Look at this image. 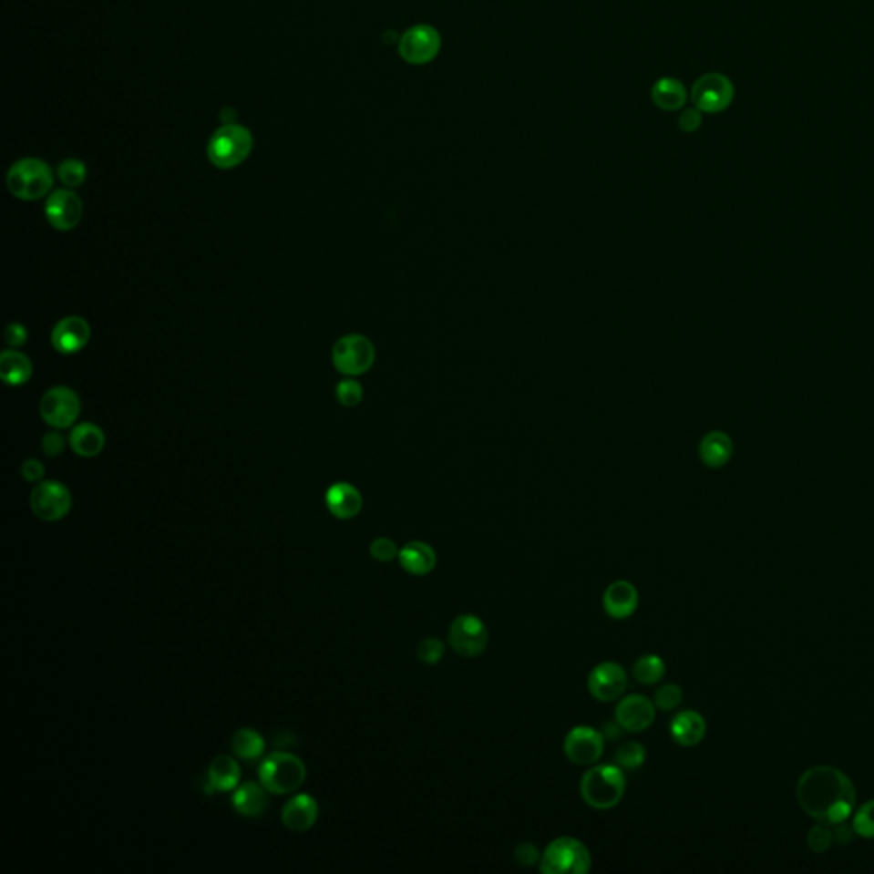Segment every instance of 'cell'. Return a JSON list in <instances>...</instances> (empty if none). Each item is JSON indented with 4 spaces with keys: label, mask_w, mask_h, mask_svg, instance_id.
<instances>
[{
    "label": "cell",
    "mask_w": 874,
    "mask_h": 874,
    "mask_svg": "<svg viewBox=\"0 0 874 874\" xmlns=\"http://www.w3.org/2000/svg\"><path fill=\"white\" fill-rule=\"evenodd\" d=\"M57 175L67 189H76V187H81L82 183L86 181L87 170H86V164L82 161L66 159V161L60 162L58 170H57Z\"/></svg>",
    "instance_id": "cell-32"
},
{
    "label": "cell",
    "mask_w": 874,
    "mask_h": 874,
    "mask_svg": "<svg viewBox=\"0 0 874 874\" xmlns=\"http://www.w3.org/2000/svg\"><path fill=\"white\" fill-rule=\"evenodd\" d=\"M540 858H541V854H540L539 848L533 846V844H528V842L518 846L514 850V859L519 866H525V868H530V866L540 862Z\"/></svg>",
    "instance_id": "cell-40"
},
{
    "label": "cell",
    "mask_w": 874,
    "mask_h": 874,
    "mask_svg": "<svg viewBox=\"0 0 874 874\" xmlns=\"http://www.w3.org/2000/svg\"><path fill=\"white\" fill-rule=\"evenodd\" d=\"M699 453L705 467L721 468L731 459L733 443L725 432L714 431L702 439Z\"/></svg>",
    "instance_id": "cell-28"
},
{
    "label": "cell",
    "mask_w": 874,
    "mask_h": 874,
    "mask_svg": "<svg viewBox=\"0 0 874 874\" xmlns=\"http://www.w3.org/2000/svg\"><path fill=\"white\" fill-rule=\"evenodd\" d=\"M651 98L654 105L663 111H678L685 107L686 95L684 82L674 79V77H663L654 82L651 89Z\"/></svg>",
    "instance_id": "cell-27"
},
{
    "label": "cell",
    "mask_w": 874,
    "mask_h": 874,
    "mask_svg": "<svg viewBox=\"0 0 874 874\" xmlns=\"http://www.w3.org/2000/svg\"><path fill=\"white\" fill-rule=\"evenodd\" d=\"M702 125V111L699 108H686L682 111L680 118H678V127L684 130V132H695L697 129H700Z\"/></svg>",
    "instance_id": "cell-41"
},
{
    "label": "cell",
    "mask_w": 874,
    "mask_h": 874,
    "mask_svg": "<svg viewBox=\"0 0 874 874\" xmlns=\"http://www.w3.org/2000/svg\"><path fill=\"white\" fill-rule=\"evenodd\" d=\"M91 338V326L81 316H67L55 324L52 330V345L60 354H77L87 345Z\"/></svg>",
    "instance_id": "cell-17"
},
{
    "label": "cell",
    "mask_w": 874,
    "mask_h": 874,
    "mask_svg": "<svg viewBox=\"0 0 874 874\" xmlns=\"http://www.w3.org/2000/svg\"><path fill=\"white\" fill-rule=\"evenodd\" d=\"M620 731H623V729H622L619 723L615 721V723H605V729H603L602 733H603L605 740H617L620 736Z\"/></svg>",
    "instance_id": "cell-44"
},
{
    "label": "cell",
    "mask_w": 874,
    "mask_h": 874,
    "mask_svg": "<svg viewBox=\"0 0 874 874\" xmlns=\"http://www.w3.org/2000/svg\"><path fill=\"white\" fill-rule=\"evenodd\" d=\"M27 330L21 324H9L5 328V344L11 349L23 347L26 344Z\"/></svg>",
    "instance_id": "cell-42"
},
{
    "label": "cell",
    "mask_w": 874,
    "mask_h": 874,
    "mask_svg": "<svg viewBox=\"0 0 874 874\" xmlns=\"http://www.w3.org/2000/svg\"><path fill=\"white\" fill-rule=\"evenodd\" d=\"M21 475H23V478H25L26 482H38V480L43 478V475H45V467H43L40 459L29 458V459H26V461L23 463V467H21Z\"/></svg>",
    "instance_id": "cell-43"
},
{
    "label": "cell",
    "mask_w": 874,
    "mask_h": 874,
    "mask_svg": "<svg viewBox=\"0 0 874 874\" xmlns=\"http://www.w3.org/2000/svg\"><path fill=\"white\" fill-rule=\"evenodd\" d=\"M231 748L236 756L242 760H256L265 752V740L255 729L242 727L234 733L231 740Z\"/></svg>",
    "instance_id": "cell-29"
},
{
    "label": "cell",
    "mask_w": 874,
    "mask_h": 874,
    "mask_svg": "<svg viewBox=\"0 0 874 874\" xmlns=\"http://www.w3.org/2000/svg\"><path fill=\"white\" fill-rule=\"evenodd\" d=\"M852 828L862 838H874V799L864 803L852 818Z\"/></svg>",
    "instance_id": "cell-33"
},
{
    "label": "cell",
    "mask_w": 874,
    "mask_h": 874,
    "mask_svg": "<svg viewBox=\"0 0 874 874\" xmlns=\"http://www.w3.org/2000/svg\"><path fill=\"white\" fill-rule=\"evenodd\" d=\"M369 551H371V557L376 560V562H383V564H388V562H393L398 555H400V550L396 547V543L390 539H376L371 547H369Z\"/></svg>",
    "instance_id": "cell-38"
},
{
    "label": "cell",
    "mask_w": 874,
    "mask_h": 874,
    "mask_svg": "<svg viewBox=\"0 0 874 874\" xmlns=\"http://www.w3.org/2000/svg\"><path fill=\"white\" fill-rule=\"evenodd\" d=\"M7 189L15 199L25 202L40 201L54 187L52 168L36 158L14 162L7 171Z\"/></svg>",
    "instance_id": "cell-5"
},
{
    "label": "cell",
    "mask_w": 874,
    "mask_h": 874,
    "mask_svg": "<svg viewBox=\"0 0 874 874\" xmlns=\"http://www.w3.org/2000/svg\"><path fill=\"white\" fill-rule=\"evenodd\" d=\"M41 449L43 453L48 458H57L60 457L66 449V439L64 436L58 432V429L55 431L46 432L41 439Z\"/></svg>",
    "instance_id": "cell-39"
},
{
    "label": "cell",
    "mask_w": 874,
    "mask_h": 874,
    "mask_svg": "<svg viewBox=\"0 0 874 874\" xmlns=\"http://www.w3.org/2000/svg\"><path fill=\"white\" fill-rule=\"evenodd\" d=\"M656 719V705L646 695L632 694L620 700L615 711V721L623 731L641 733L653 726Z\"/></svg>",
    "instance_id": "cell-16"
},
{
    "label": "cell",
    "mask_w": 874,
    "mask_h": 874,
    "mask_svg": "<svg viewBox=\"0 0 874 874\" xmlns=\"http://www.w3.org/2000/svg\"><path fill=\"white\" fill-rule=\"evenodd\" d=\"M318 815H320V807L313 796L296 794L283 805L281 818L287 830L294 834H303L310 830L311 827L316 823Z\"/></svg>",
    "instance_id": "cell-18"
},
{
    "label": "cell",
    "mask_w": 874,
    "mask_h": 874,
    "mask_svg": "<svg viewBox=\"0 0 874 874\" xmlns=\"http://www.w3.org/2000/svg\"><path fill=\"white\" fill-rule=\"evenodd\" d=\"M834 842V832H830L828 825L818 823L815 825L807 837V848H811L815 854H823L827 852Z\"/></svg>",
    "instance_id": "cell-35"
},
{
    "label": "cell",
    "mask_w": 874,
    "mask_h": 874,
    "mask_svg": "<svg viewBox=\"0 0 874 874\" xmlns=\"http://www.w3.org/2000/svg\"><path fill=\"white\" fill-rule=\"evenodd\" d=\"M605 750V736L590 726H578L567 733L564 754L574 766H594Z\"/></svg>",
    "instance_id": "cell-13"
},
{
    "label": "cell",
    "mask_w": 874,
    "mask_h": 874,
    "mask_svg": "<svg viewBox=\"0 0 874 874\" xmlns=\"http://www.w3.org/2000/svg\"><path fill=\"white\" fill-rule=\"evenodd\" d=\"M258 779L270 794L296 793L306 780V766L296 755L275 752L262 760Z\"/></svg>",
    "instance_id": "cell-4"
},
{
    "label": "cell",
    "mask_w": 874,
    "mask_h": 874,
    "mask_svg": "<svg viewBox=\"0 0 874 874\" xmlns=\"http://www.w3.org/2000/svg\"><path fill=\"white\" fill-rule=\"evenodd\" d=\"M324 502L328 511L338 519H352L363 509V496L361 492L347 482L334 484L324 496Z\"/></svg>",
    "instance_id": "cell-20"
},
{
    "label": "cell",
    "mask_w": 874,
    "mask_h": 874,
    "mask_svg": "<svg viewBox=\"0 0 874 874\" xmlns=\"http://www.w3.org/2000/svg\"><path fill=\"white\" fill-rule=\"evenodd\" d=\"M591 852L574 837H559L540 858L543 874H586L591 869Z\"/></svg>",
    "instance_id": "cell-6"
},
{
    "label": "cell",
    "mask_w": 874,
    "mask_h": 874,
    "mask_svg": "<svg viewBox=\"0 0 874 874\" xmlns=\"http://www.w3.org/2000/svg\"><path fill=\"white\" fill-rule=\"evenodd\" d=\"M33 375V364L26 354L15 349H7L0 355V377L9 386H21Z\"/></svg>",
    "instance_id": "cell-26"
},
{
    "label": "cell",
    "mask_w": 874,
    "mask_h": 874,
    "mask_svg": "<svg viewBox=\"0 0 874 874\" xmlns=\"http://www.w3.org/2000/svg\"><path fill=\"white\" fill-rule=\"evenodd\" d=\"M363 386L354 379H344L336 385V400L344 406H355L363 402Z\"/></svg>",
    "instance_id": "cell-36"
},
{
    "label": "cell",
    "mask_w": 874,
    "mask_h": 874,
    "mask_svg": "<svg viewBox=\"0 0 874 874\" xmlns=\"http://www.w3.org/2000/svg\"><path fill=\"white\" fill-rule=\"evenodd\" d=\"M629 684L623 666L613 661H606L592 668L588 676L590 694L600 702H613L622 697Z\"/></svg>",
    "instance_id": "cell-15"
},
{
    "label": "cell",
    "mask_w": 874,
    "mask_h": 874,
    "mask_svg": "<svg viewBox=\"0 0 874 874\" xmlns=\"http://www.w3.org/2000/svg\"><path fill=\"white\" fill-rule=\"evenodd\" d=\"M682 700H684V692L676 684L659 686L654 694V705L666 713L676 709L682 704Z\"/></svg>",
    "instance_id": "cell-34"
},
{
    "label": "cell",
    "mask_w": 874,
    "mask_h": 874,
    "mask_svg": "<svg viewBox=\"0 0 874 874\" xmlns=\"http://www.w3.org/2000/svg\"><path fill=\"white\" fill-rule=\"evenodd\" d=\"M81 398L67 386H55L41 396V418L54 429L64 431L81 416Z\"/></svg>",
    "instance_id": "cell-8"
},
{
    "label": "cell",
    "mask_w": 874,
    "mask_h": 874,
    "mask_svg": "<svg viewBox=\"0 0 874 874\" xmlns=\"http://www.w3.org/2000/svg\"><path fill=\"white\" fill-rule=\"evenodd\" d=\"M332 359L338 373L345 376H361L373 367L376 352L369 338L363 335H345L336 340Z\"/></svg>",
    "instance_id": "cell-7"
},
{
    "label": "cell",
    "mask_w": 874,
    "mask_h": 874,
    "mask_svg": "<svg viewBox=\"0 0 874 874\" xmlns=\"http://www.w3.org/2000/svg\"><path fill=\"white\" fill-rule=\"evenodd\" d=\"M398 560L408 574L427 576L437 564V555L431 545L424 541H410L400 550Z\"/></svg>",
    "instance_id": "cell-23"
},
{
    "label": "cell",
    "mask_w": 874,
    "mask_h": 874,
    "mask_svg": "<svg viewBox=\"0 0 874 874\" xmlns=\"http://www.w3.org/2000/svg\"><path fill=\"white\" fill-rule=\"evenodd\" d=\"M625 776L617 764L615 766H594L582 776L579 791L584 803L592 809L606 811L617 807L625 794Z\"/></svg>",
    "instance_id": "cell-2"
},
{
    "label": "cell",
    "mask_w": 874,
    "mask_h": 874,
    "mask_svg": "<svg viewBox=\"0 0 874 874\" xmlns=\"http://www.w3.org/2000/svg\"><path fill=\"white\" fill-rule=\"evenodd\" d=\"M242 779V766L229 756L219 755L209 766V791L229 793L234 791Z\"/></svg>",
    "instance_id": "cell-24"
},
{
    "label": "cell",
    "mask_w": 874,
    "mask_h": 874,
    "mask_svg": "<svg viewBox=\"0 0 874 874\" xmlns=\"http://www.w3.org/2000/svg\"><path fill=\"white\" fill-rule=\"evenodd\" d=\"M252 150V132L238 123H226L211 137L207 144V158L219 170H232L246 161Z\"/></svg>",
    "instance_id": "cell-3"
},
{
    "label": "cell",
    "mask_w": 874,
    "mask_h": 874,
    "mask_svg": "<svg viewBox=\"0 0 874 874\" xmlns=\"http://www.w3.org/2000/svg\"><path fill=\"white\" fill-rule=\"evenodd\" d=\"M444 653H446V646H444L443 641L436 639V637H427V639L420 641L417 647V658L424 664L439 663L444 658Z\"/></svg>",
    "instance_id": "cell-37"
},
{
    "label": "cell",
    "mask_w": 874,
    "mask_h": 874,
    "mask_svg": "<svg viewBox=\"0 0 874 874\" xmlns=\"http://www.w3.org/2000/svg\"><path fill=\"white\" fill-rule=\"evenodd\" d=\"M646 762V748L639 741H627L620 746L615 755V764L622 770L641 768Z\"/></svg>",
    "instance_id": "cell-31"
},
{
    "label": "cell",
    "mask_w": 874,
    "mask_h": 874,
    "mask_svg": "<svg viewBox=\"0 0 874 874\" xmlns=\"http://www.w3.org/2000/svg\"><path fill=\"white\" fill-rule=\"evenodd\" d=\"M796 799L817 823L828 827L848 820L856 807V787L848 776L830 766L807 768L797 780Z\"/></svg>",
    "instance_id": "cell-1"
},
{
    "label": "cell",
    "mask_w": 874,
    "mask_h": 874,
    "mask_svg": "<svg viewBox=\"0 0 874 874\" xmlns=\"http://www.w3.org/2000/svg\"><path fill=\"white\" fill-rule=\"evenodd\" d=\"M670 733L680 746H695L707 733L705 719L697 711H682L673 717Z\"/></svg>",
    "instance_id": "cell-22"
},
{
    "label": "cell",
    "mask_w": 874,
    "mask_h": 874,
    "mask_svg": "<svg viewBox=\"0 0 874 874\" xmlns=\"http://www.w3.org/2000/svg\"><path fill=\"white\" fill-rule=\"evenodd\" d=\"M639 606V591L629 581H615L603 592L606 615L615 620L632 617Z\"/></svg>",
    "instance_id": "cell-19"
},
{
    "label": "cell",
    "mask_w": 874,
    "mask_h": 874,
    "mask_svg": "<svg viewBox=\"0 0 874 874\" xmlns=\"http://www.w3.org/2000/svg\"><path fill=\"white\" fill-rule=\"evenodd\" d=\"M84 205L79 195L70 189L55 190L45 203V216L57 231H72L81 222Z\"/></svg>",
    "instance_id": "cell-14"
},
{
    "label": "cell",
    "mask_w": 874,
    "mask_h": 874,
    "mask_svg": "<svg viewBox=\"0 0 874 874\" xmlns=\"http://www.w3.org/2000/svg\"><path fill=\"white\" fill-rule=\"evenodd\" d=\"M441 50V35L429 25H417L406 29L398 40V54L412 66L432 62Z\"/></svg>",
    "instance_id": "cell-12"
},
{
    "label": "cell",
    "mask_w": 874,
    "mask_h": 874,
    "mask_svg": "<svg viewBox=\"0 0 874 874\" xmlns=\"http://www.w3.org/2000/svg\"><path fill=\"white\" fill-rule=\"evenodd\" d=\"M29 506L38 519L55 523L64 519L72 509V496L66 485L46 480L33 488L29 496Z\"/></svg>",
    "instance_id": "cell-9"
},
{
    "label": "cell",
    "mask_w": 874,
    "mask_h": 874,
    "mask_svg": "<svg viewBox=\"0 0 874 874\" xmlns=\"http://www.w3.org/2000/svg\"><path fill=\"white\" fill-rule=\"evenodd\" d=\"M690 99L702 113H721L733 103L735 86L725 74L711 72L695 81Z\"/></svg>",
    "instance_id": "cell-10"
},
{
    "label": "cell",
    "mask_w": 874,
    "mask_h": 874,
    "mask_svg": "<svg viewBox=\"0 0 874 874\" xmlns=\"http://www.w3.org/2000/svg\"><path fill=\"white\" fill-rule=\"evenodd\" d=\"M447 643L459 656L477 658L484 653L488 644L487 625L477 615H459L453 620L449 627Z\"/></svg>",
    "instance_id": "cell-11"
},
{
    "label": "cell",
    "mask_w": 874,
    "mask_h": 874,
    "mask_svg": "<svg viewBox=\"0 0 874 874\" xmlns=\"http://www.w3.org/2000/svg\"><path fill=\"white\" fill-rule=\"evenodd\" d=\"M105 443H107L105 432L101 431V427H98L96 424H91V422H84V424L76 426L68 436V444H70L72 451L82 458L98 457L103 451Z\"/></svg>",
    "instance_id": "cell-25"
},
{
    "label": "cell",
    "mask_w": 874,
    "mask_h": 874,
    "mask_svg": "<svg viewBox=\"0 0 874 874\" xmlns=\"http://www.w3.org/2000/svg\"><path fill=\"white\" fill-rule=\"evenodd\" d=\"M666 673L664 661L656 654H644L633 663V678L641 685H656Z\"/></svg>",
    "instance_id": "cell-30"
},
{
    "label": "cell",
    "mask_w": 874,
    "mask_h": 874,
    "mask_svg": "<svg viewBox=\"0 0 874 874\" xmlns=\"http://www.w3.org/2000/svg\"><path fill=\"white\" fill-rule=\"evenodd\" d=\"M269 791L256 782H246L240 787L234 789L232 794V807L234 809L248 818H256L262 817L267 807H269Z\"/></svg>",
    "instance_id": "cell-21"
}]
</instances>
